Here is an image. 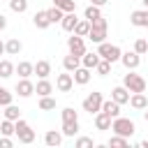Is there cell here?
Segmentation results:
<instances>
[{"mask_svg": "<svg viewBox=\"0 0 148 148\" xmlns=\"http://www.w3.org/2000/svg\"><path fill=\"white\" fill-rule=\"evenodd\" d=\"M106 30H109V23L104 16H97L95 21H90V32H88V39L92 44H102L106 42Z\"/></svg>", "mask_w": 148, "mask_h": 148, "instance_id": "cell-1", "label": "cell"}, {"mask_svg": "<svg viewBox=\"0 0 148 148\" xmlns=\"http://www.w3.org/2000/svg\"><path fill=\"white\" fill-rule=\"evenodd\" d=\"M111 132H113V134H120V136H127V139H130V136L136 132V125H134V120L118 116V118H113V120H111Z\"/></svg>", "mask_w": 148, "mask_h": 148, "instance_id": "cell-2", "label": "cell"}, {"mask_svg": "<svg viewBox=\"0 0 148 148\" xmlns=\"http://www.w3.org/2000/svg\"><path fill=\"white\" fill-rule=\"evenodd\" d=\"M123 86L130 92H146V79L141 74H134V69H127V74L123 76Z\"/></svg>", "mask_w": 148, "mask_h": 148, "instance_id": "cell-3", "label": "cell"}, {"mask_svg": "<svg viewBox=\"0 0 148 148\" xmlns=\"http://www.w3.org/2000/svg\"><path fill=\"white\" fill-rule=\"evenodd\" d=\"M97 53H99L104 60H109L111 65H113V62H118V60H120V56H123L120 46H118V44H109V42L97 44Z\"/></svg>", "mask_w": 148, "mask_h": 148, "instance_id": "cell-4", "label": "cell"}, {"mask_svg": "<svg viewBox=\"0 0 148 148\" xmlns=\"http://www.w3.org/2000/svg\"><path fill=\"white\" fill-rule=\"evenodd\" d=\"M14 125H16V139L21 141V143H32L35 141V130L23 120V118H18V120H14Z\"/></svg>", "mask_w": 148, "mask_h": 148, "instance_id": "cell-5", "label": "cell"}, {"mask_svg": "<svg viewBox=\"0 0 148 148\" xmlns=\"http://www.w3.org/2000/svg\"><path fill=\"white\" fill-rule=\"evenodd\" d=\"M102 102H104L102 92H90L88 97H83L81 106H83V111H88L90 116H95L97 111H102Z\"/></svg>", "mask_w": 148, "mask_h": 148, "instance_id": "cell-6", "label": "cell"}, {"mask_svg": "<svg viewBox=\"0 0 148 148\" xmlns=\"http://www.w3.org/2000/svg\"><path fill=\"white\" fill-rule=\"evenodd\" d=\"M67 49H69V53H74V56H83L86 53V44H83V37H79V35H74L72 32V37H67Z\"/></svg>", "mask_w": 148, "mask_h": 148, "instance_id": "cell-7", "label": "cell"}, {"mask_svg": "<svg viewBox=\"0 0 148 148\" xmlns=\"http://www.w3.org/2000/svg\"><path fill=\"white\" fill-rule=\"evenodd\" d=\"M120 62H123L125 69H136V67L141 65V56H139L136 51H125V53L120 56Z\"/></svg>", "mask_w": 148, "mask_h": 148, "instance_id": "cell-8", "label": "cell"}, {"mask_svg": "<svg viewBox=\"0 0 148 148\" xmlns=\"http://www.w3.org/2000/svg\"><path fill=\"white\" fill-rule=\"evenodd\" d=\"M56 88H58L60 92H69V90L74 88V76H72V72L65 69V74H58V79H56Z\"/></svg>", "mask_w": 148, "mask_h": 148, "instance_id": "cell-9", "label": "cell"}, {"mask_svg": "<svg viewBox=\"0 0 148 148\" xmlns=\"http://www.w3.org/2000/svg\"><path fill=\"white\" fill-rule=\"evenodd\" d=\"M14 92H16L18 97H30V95L35 92V83H32L30 79H18L16 86H14Z\"/></svg>", "mask_w": 148, "mask_h": 148, "instance_id": "cell-10", "label": "cell"}, {"mask_svg": "<svg viewBox=\"0 0 148 148\" xmlns=\"http://www.w3.org/2000/svg\"><path fill=\"white\" fill-rule=\"evenodd\" d=\"M130 23L136 25V28H148V9L143 7V9L132 12V14H130Z\"/></svg>", "mask_w": 148, "mask_h": 148, "instance_id": "cell-11", "label": "cell"}, {"mask_svg": "<svg viewBox=\"0 0 148 148\" xmlns=\"http://www.w3.org/2000/svg\"><path fill=\"white\" fill-rule=\"evenodd\" d=\"M99 60H102V56H99L97 51H86V53L81 56V65L88 67V69H95V67L99 65Z\"/></svg>", "mask_w": 148, "mask_h": 148, "instance_id": "cell-12", "label": "cell"}, {"mask_svg": "<svg viewBox=\"0 0 148 148\" xmlns=\"http://www.w3.org/2000/svg\"><path fill=\"white\" fill-rule=\"evenodd\" d=\"M90 72H92V69H88V67H83V65H81V67H76V69L72 72L74 83H76V86H86V83L90 81Z\"/></svg>", "mask_w": 148, "mask_h": 148, "instance_id": "cell-13", "label": "cell"}, {"mask_svg": "<svg viewBox=\"0 0 148 148\" xmlns=\"http://www.w3.org/2000/svg\"><path fill=\"white\" fill-rule=\"evenodd\" d=\"M130 90L125 88V86H116L113 90H111V99H116L118 104H130Z\"/></svg>", "mask_w": 148, "mask_h": 148, "instance_id": "cell-14", "label": "cell"}, {"mask_svg": "<svg viewBox=\"0 0 148 148\" xmlns=\"http://www.w3.org/2000/svg\"><path fill=\"white\" fill-rule=\"evenodd\" d=\"M130 106L136 109V111H143V109H148V97L143 92H132L130 95Z\"/></svg>", "mask_w": 148, "mask_h": 148, "instance_id": "cell-15", "label": "cell"}, {"mask_svg": "<svg viewBox=\"0 0 148 148\" xmlns=\"http://www.w3.org/2000/svg\"><path fill=\"white\" fill-rule=\"evenodd\" d=\"M62 132H58V130H49L46 134H44V143L46 146H51V148H58L60 143H62Z\"/></svg>", "mask_w": 148, "mask_h": 148, "instance_id": "cell-16", "label": "cell"}, {"mask_svg": "<svg viewBox=\"0 0 148 148\" xmlns=\"http://www.w3.org/2000/svg\"><path fill=\"white\" fill-rule=\"evenodd\" d=\"M32 23H35V28H39V30H46V28L51 25L49 12H46V9H44V12H35V16H32Z\"/></svg>", "mask_w": 148, "mask_h": 148, "instance_id": "cell-17", "label": "cell"}, {"mask_svg": "<svg viewBox=\"0 0 148 148\" xmlns=\"http://www.w3.org/2000/svg\"><path fill=\"white\" fill-rule=\"evenodd\" d=\"M16 74H18L21 79H30V76L35 74V62H28V60H21V62L16 65Z\"/></svg>", "mask_w": 148, "mask_h": 148, "instance_id": "cell-18", "label": "cell"}, {"mask_svg": "<svg viewBox=\"0 0 148 148\" xmlns=\"http://www.w3.org/2000/svg\"><path fill=\"white\" fill-rule=\"evenodd\" d=\"M120 106H123V104H118L116 99H104V102H102V111L109 113L111 118H118V116H120Z\"/></svg>", "mask_w": 148, "mask_h": 148, "instance_id": "cell-19", "label": "cell"}, {"mask_svg": "<svg viewBox=\"0 0 148 148\" xmlns=\"http://www.w3.org/2000/svg\"><path fill=\"white\" fill-rule=\"evenodd\" d=\"M111 116L109 113H104V111H97L95 113V127L97 130H111Z\"/></svg>", "mask_w": 148, "mask_h": 148, "instance_id": "cell-20", "label": "cell"}, {"mask_svg": "<svg viewBox=\"0 0 148 148\" xmlns=\"http://www.w3.org/2000/svg\"><path fill=\"white\" fill-rule=\"evenodd\" d=\"M76 23H79V18H76L74 12H67V14L62 16V21H60V25H62L65 32H74V25H76Z\"/></svg>", "mask_w": 148, "mask_h": 148, "instance_id": "cell-21", "label": "cell"}, {"mask_svg": "<svg viewBox=\"0 0 148 148\" xmlns=\"http://www.w3.org/2000/svg\"><path fill=\"white\" fill-rule=\"evenodd\" d=\"M5 49H7V56H18V53L23 51V44H21V39L12 37V39L5 42Z\"/></svg>", "mask_w": 148, "mask_h": 148, "instance_id": "cell-22", "label": "cell"}, {"mask_svg": "<svg viewBox=\"0 0 148 148\" xmlns=\"http://www.w3.org/2000/svg\"><path fill=\"white\" fill-rule=\"evenodd\" d=\"M35 74H37L39 79H49V74H51V62H49V60H37V62H35Z\"/></svg>", "mask_w": 148, "mask_h": 148, "instance_id": "cell-23", "label": "cell"}, {"mask_svg": "<svg viewBox=\"0 0 148 148\" xmlns=\"http://www.w3.org/2000/svg\"><path fill=\"white\" fill-rule=\"evenodd\" d=\"M35 92H37L39 97L51 95V92H53V83H51L49 79H39V81H37V86H35Z\"/></svg>", "mask_w": 148, "mask_h": 148, "instance_id": "cell-24", "label": "cell"}, {"mask_svg": "<svg viewBox=\"0 0 148 148\" xmlns=\"http://www.w3.org/2000/svg\"><path fill=\"white\" fill-rule=\"evenodd\" d=\"M62 67H65L67 72H74L76 67H81V58H79V56H74V53H69V56H65V58H62Z\"/></svg>", "mask_w": 148, "mask_h": 148, "instance_id": "cell-25", "label": "cell"}, {"mask_svg": "<svg viewBox=\"0 0 148 148\" xmlns=\"http://www.w3.org/2000/svg\"><path fill=\"white\" fill-rule=\"evenodd\" d=\"M0 134H2V136H12V134H16V125H14V120L2 118V120H0Z\"/></svg>", "mask_w": 148, "mask_h": 148, "instance_id": "cell-26", "label": "cell"}, {"mask_svg": "<svg viewBox=\"0 0 148 148\" xmlns=\"http://www.w3.org/2000/svg\"><path fill=\"white\" fill-rule=\"evenodd\" d=\"M14 72H16V65L2 58V60H0V79H9Z\"/></svg>", "mask_w": 148, "mask_h": 148, "instance_id": "cell-27", "label": "cell"}, {"mask_svg": "<svg viewBox=\"0 0 148 148\" xmlns=\"http://www.w3.org/2000/svg\"><path fill=\"white\" fill-rule=\"evenodd\" d=\"M88 32H90V21H88V18H79V23L74 25V35L88 37Z\"/></svg>", "mask_w": 148, "mask_h": 148, "instance_id": "cell-28", "label": "cell"}, {"mask_svg": "<svg viewBox=\"0 0 148 148\" xmlns=\"http://www.w3.org/2000/svg\"><path fill=\"white\" fill-rule=\"evenodd\" d=\"M106 146H111V148H127V146H130V139H127V136H120V134H113V136L106 141Z\"/></svg>", "mask_w": 148, "mask_h": 148, "instance_id": "cell-29", "label": "cell"}, {"mask_svg": "<svg viewBox=\"0 0 148 148\" xmlns=\"http://www.w3.org/2000/svg\"><path fill=\"white\" fill-rule=\"evenodd\" d=\"M62 134H65V136H76V134H79V120L62 123Z\"/></svg>", "mask_w": 148, "mask_h": 148, "instance_id": "cell-30", "label": "cell"}, {"mask_svg": "<svg viewBox=\"0 0 148 148\" xmlns=\"http://www.w3.org/2000/svg\"><path fill=\"white\" fill-rule=\"evenodd\" d=\"M97 16H102V9H99L97 5H88V7H86V12H83V18H88V21H95Z\"/></svg>", "mask_w": 148, "mask_h": 148, "instance_id": "cell-31", "label": "cell"}, {"mask_svg": "<svg viewBox=\"0 0 148 148\" xmlns=\"http://www.w3.org/2000/svg\"><path fill=\"white\" fill-rule=\"evenodd\" d=\"M39 109H42V111H53V109H56V99H53L51 95L39 97Z\"/></svg>", "mask_w": 148, "mask_h": 148, "instance_id": "cell-32", "label": "cell"}, {"mask_svg": "<svg viewBox=\"0 0 148 148\" xmlns=\"http://www.w3.org/2000/svg\"><path fill=\"white\" fill-rule=\"evenodd\" d=\"M60 118H62V123H69V120H79V111H74L72 106H65V109L60 111Z\"/></svg>", "mask_w": 148, "mask_h": 148, "instance_id": "cell-33", "label": "cell"}, {"mask_svg": "<svg viewBox=\"0 0 148 148\" xmlns=\"http://www.w3.org/2000/svg\"><path fill=\"white\" fill-rule=\"evenodd\" d=\"M9 9L14 14H23L28 9V0H9Z\"/></svg>", "mask_w": 148, "mask_h": 148, "instance_id": "cell-34", "label": "cell"}, {"mask_svg": "<svg viewBox=\"0 0 148 148\" xmlns=\"http://www.w3.org/2000/svg\"><path fill=\"white\" fill-rule=\"evenodd\" d=\"M53 5L60 7L65 14H67V12H76V2H74V0H53Z\"/></svg>", "mask_w": 148, "mask_h": 148, "instance_id": "cell-35", "label": "cell"}, {"mask_svg": "<svg viewBox=\"0 0 148 148\" xmlns=\"http://www.w3.org/2000/svg\"><path fill=\"white\" fill-rule=\"evenodd\" d=\"M46 12H49V18H51V23H60V21H62V16H65V12H62L60 7H56V5H53L51 9H46Z\"/></svg>", "mask_w": 148, "mask_h": 148, "instance_id": "cell-36", "label": "cell"}, {"mask_svg": "<svg viewBox=\"0 0 148 148\" xmlns=\"http://www.w3.org/2000/svg\"><path fill=\"white\" fill-rule=\"evenodd\" d=\"M5 118H9V120H18V118H21V109L14 106V104H7V106H5Z\"/></svg>", "mask_w": 148, "mask_h": 148, "instance_id": "cell-37", "label": "cell"}, {"mask_svg": "<svg viewBox=\"0 0 148 148\" xmlns=\"http://www.w3.org/2000/svg\"><path fill=\"white\" fill-rule=\"evenodd\" d=\"M12 99H14V92H9L7 88H2V86H0V106L12 104Z\"/></svg>", "mask_w": 148, "mask_h": 148, "instance_id": "cell-38", "label": "cell"}, {"mask_svg": "<svg viewBox=\"0 0 148 148\" xmlns=\"http://www.w3.org/2000/svg\"><path fill=\"white\" fill-rule=\"evenodd\" d=\"M74 146H76V148H92L95 141H92V136H79V139L74 141Z\"/></svg>", "mask_w": 148, "mask_h": 148, "instance_id": "cell-39", "label": "cell"}, {"mask_svg": "<svg viewBox=\"0 0 148 148\" xmlns=\"http://www.w3.org/2000/svg\"><path fill=\"white\" fill-rule=\"evenodd\" d=\"M134 51H136L139 56L148 53V39H143V37H141V39H136V42H134Z\"/></svg>", "mask_w": 148, "mask_h": 148, "instance_id": "cell-40", "label": "cell"}, {"mask_svg": "<svg viewBox=\"0 0 148 148\" xmlns=\"http://www.w3.org/2000/svg\"><path fill=\"white\" fill-rule=\"evenodd\" d=\"M95 69H97V74H99V76H106V74H109V72H111V62H109V60H104V58H102V60H99V65H97V67H95Z\"/></svg>", "mask_w": 148, "mask_h": 148, "instance_id": "cell-41", "label": "cell"}, {"mask_svg": "<svg viewBox=\"0 0 148 148\" xmlns=\"http://www.w3.org/2000/svg\"><path fill=\"white\" fill-rule=\"evenodd\" d=\"M12 143H14V141H12L9 136H2V139H0V148H12Z\"/></svg>", "mask_w": 148, "mask_h": 148, "instance_id": "cell-42", "label": "cell"}, {"mask_svg": "<svg viewBox=\"0 0 148 148\" xmlns=\"http://www.w3.org/2000/svg\"><path fill=\"white\" fill-rule=\"evenodd\" d=\"M5 28H7V16L0 14V30H5Z\"/></svg>", "mask_w": 148, "mask_h": 148, "instance_id": "cell-43", "label": "cell"}, {"mask_svg": "<svg viewBox=\"0 0 148 148\" xmlns=\"http://www.w3.org/2000/svg\"><path fill=\"white\" fill-rule=\"evenodd\" d=\"M109 0H90V5H97V7H104Z\"/></svg>", "mask_w": 148, "mask_h": 148, "instance_id": "cell-44", "label": "cell"}, {"mask_svg": "<svg viewBox=\"0 0 148 148\" xmlns=\"http://www.w3.org/2000/svg\"><path fill=\"white\" fill-rule=\"evenodd\" d=\"M136 146H139V148H148V139H143V141H139Z\"/></svg>", "mask_w": 148, "mask_h": 148, "instance_id": "cell-45", "label": "cell"}, {"mask_svg": "<svg viewBox=\"0 0 148 148\" xmlns=\"http://www.w3.org/2000/svg\"><path fill=\"white\" fill-rule=\"evenodd\" d=\"M5 53H7V49H5V42L0 39V56H5Z\"/></svg>", "mask_w": 148, "mask_h": 148, "instance_id": "cell-46", "label": "cell"}, {"mask_svg": "<svg viewBox=\"0 0 148 148\" xmlns=\"http://www.w3.org/2000/svg\"><path fill=\"white\" fill-rule=\"evenodd\" d=\"M143 118H146V123H148V109H143Z\"/></svg>", "mask_w": 148, "mask_h": 148, "instance_id": "cell-47", "label": "cell"}, {"mask_svg": "<svg viewBox=\"0 0 148 148\" xmlns=\"http://www.w3.org/2000/svg\"><path fill=\"white\" fill-rule=\"evenodd\" d=\"M139 2H141V5H143V7L148 9V0H139Z\"/></svg>", "mask_w": 148, "mask_h": 148, "instance_id": "cell-48", "label": "cell"}]
</instances>
